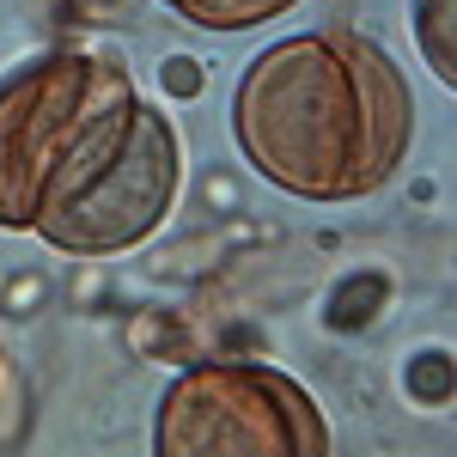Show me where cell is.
<instances>
[{
	"mask_svg": "<svg viewBox=\"0 0 457 457\" xmlns=\"http://www.w3.org/2000/svg\"><path fill=\"white\" fill-rule=\"evenodd\" d=\"M415 86L378 37L323 25L256 49L232 86V141L299 202H360L409 165Z\"/></svg>",
	"mask_w": 457,
	"mask_h": 457,
	"instance_id": "1",
	"label": "cell"
},
{
	"mask_svg": "<svg viewBox=\"0 0 457 457\" xmlns=\"http://www.w3.org/2000/svg\"><path fill=\"white\" fill-rule=\"evenodd\" d=\"M135 98V73L92 49H43L0 73V232H31L43 195Z\"/></svg>",
	"mask_w": 457,
	"mask_h": 457,
	"instance_id": "2",
	"label": "cell"
},
{
	"mask_svg": "<svg viewBox=\"0 0 457 457\" xmlns=\"http://www.w3.org/2000/svg\"><path fill=\"white\" fill-rule=\"evenodd\" d=\"M159 457H329V421L293 372L189 360L153 409Z\"/></svg>",
	"mask_w": 457,
	"mask_h": 457,
	"instance_id": "3",
	"label": "cell"
},
{
	"mask_svg": "<svg viewBox=\"0 0 457 457\" xmlns=\"http://www.w3.org/2000/svg\"><path fill=\"white\" fill-rule=\"evenodd\" d=\"M183 135L177 116H165L159 104H135L129 129L116 135L104 159L73 183L62 202L37 213V238L62 256H122V250L146 245L165 220L177 213L183 195Z\"/></svg>",
	"mask_w": 457,
	"mask_h": 457,
	"instance_id": "4",
	"label": "cell"
},
{
	"mask_svg": "<svg viewBox=\"0 0 457 457\" xmlns=\"http://www.w3.org/2000/svg\"><path fill=\"white\" fill-rule=\"evenodd\" d=\"M409 25H415L421 68L439 86H457V0H409Z\"/></svg>",
	"mask_w": 457,
	"mask_h": 457,
	"instance_id": "5",
	"label": "cell"
},
{
	"mask_svg": "<svg viewBox=\"0 0 457 457\" xmlns=\"http://www.w3.org/2000/svg\"><path fill=\"white\" fill-rule=\"evenodd\" d=\"M159 6H171L177 19H189L202 31H256L269 19H287L305 0H159Z\"/></svg>",
	"mask_w": 457,
	"mask_h": 457,
	"instance_id": "6",
	"label": "cell"
},
{
	"mask_svg": "<svg viewBox=\"0 0 457 457\" xmlns=\"http://www.w3.org/2000/svg\"><path fill=\"white\" fill-rule=\"evenodd\" d=\"M385 299H390V281L372 275V269H360V275H348V281H336V293L323 299V323L342 329V336H353V329H366L372 317L385 312Z\"/></svg>",
	"mask_w": 457,
	"mask_h": 457,
	"instance_id": "7",
	"label": "cell"
},
{
	"mask_svg": "<svg viewBox=\"0 0 457 457\" xmlns=\"http://www.w3.org/2000/svg\"><path fill=\"white\" fill-rule=\"evenodd\" d=\"M403 390H409L415 403H427V409L452 403V353H445V348L409 353V366H403Z\"/></svg>",
	"mask_w": 457,
	"mask_h": 457,
	"instance_id": "8",
	"label": "cell"
},
{
	"mask_svg": "<svg viewBox=\"0 0 457 457\" xmlns=\"http://www.w3.org/2000/svg\"><path fill=\"white\" fill-rule=\"evenodd\" d=\"M129 336H135V348L146 353V360H189V342H183V329H177L165 312H141L135 323H129Z\"/></svg>",
	"mask_w": 457,
	"mask_h": 457,
	"instance_id": "9",
	"label": "cell"
},
{
	"mask_svg": "<svg viewBox=\"0 0 457 457\" xmlns=\"http://www.w3.org/2000/svg\"><path fill=\"white\" fill-rule=\"evenodd\" d=\"M165 92H183V98L202 92V68H195L189 55H171V62H165Z\"/></svg>",
	"mask_w": 457,
	"mask_h": 457,
	"instance_id": "10",
	"label": "cell"
},
{
	"mask_svg": "<svg viewBox=\"0 0 457 457\" xmlns=\"http://www.w3.org/2000/svg\"><path fill=\"white\" fill-rule=\"evenodd\" d=\"M0 403H12V409L31 403V390H25V378H19V366H12V353H6V348H0Z\"/></svg>",
	"mask_w": 457,
	"mask_h": 457,
	"instance_id": "11",
	"label": "cell"
}]
</instances>
